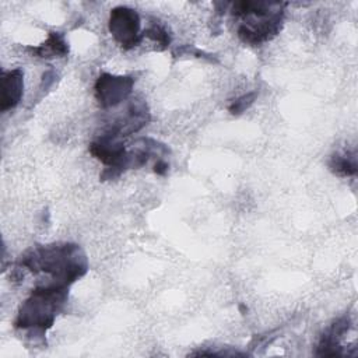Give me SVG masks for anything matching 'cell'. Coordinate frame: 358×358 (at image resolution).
Wrapping results in <instances>:
<instances>
[{"label": "cell", "instance_id": "8fae6325", "mask_svg": "<svg viewBox=\"0 0 358 358\" xmlns=\"http://www.w3.org/2000/svg\"><path fill=\"white\" fill-rule=\"evenodd\" d=\"M143 36H147L157 43L158 50H165L171 45V35L165 27L158 22H152L148 28L143 31Z\"/></svg>", "mask_w": 358, "mask_h": 358}, {"label": "cell", "instance_id": "8992f818", "mask_svg": "<svg viewBox=\"0 0 358 358\" xmlns=\"http://www.w3.org/2000/svg\"><path fill=\"white\" fill-rule=\"evenodd\" d=\"M150 120H151V115L147 103L141 99H134L129 103L126 113L120 119H117L115 123H112L108 131L122 138L133 133H137L144 126H147Z\"/></svg>", "mask_w": 358, "mask_h": 358}, {"label": "cell", "instance_id": "30bf717a", "mask_svg": "<svg viewBox=\"0 0 358 358\" xmlns=\"http://www.w3.org/2000/svg\"><path fill=\"white\" fill-rule=\"evenodd\" d=\"M327 165L337 176H354L357 173L355 152H336L330 157Z\"/></svg>", "mask_w": 358, "mask_h": 358}, {"label": "cell", "instance_id": "4fadbf2b", "mask_svg": "<svg viewBox=\"0 0 358 358\" xmlns=\"http://www.w3.org/2000/svg\"><path fill=\"white\" fill-rule=\"evenodd\" d=\"M168 171H169V164L168 162H165L164 159H157V162L154 164V172L157 173V175H159V176H164V175H166L168 173Z\"/></svg>", "mask_w": 358, "mask_h": 358}, {"label": "cell", "instance_id": "5b68a950", "mask_svg": "<svg viewBox=\"0 0 358 358\" xmlns=\"http://www.w3.org/2000/svg\"><path fill=\"white\" fill-rule=\"evenodd\" d=\"M134 77L102 73L94 85L95 98L102 108H112L124 101L133 91Z\"/></svg>", "mask_w": 358, "mask_h": 358}, {"label": "cell", "instance_id": "7c38bea8", "mask_svg": "<svg viewBox=\"0 0 358 358\" xmlns=\"http://www.w3.org/2000/svg\"><path fill=\"white\" fill-rule=\"evenodd\" d=\"M257 98V92L256 91H252V92H248V94H243L241 95L239 98H236L235 101L231 102V105L228 106V110L231 115H235V116H239L242 115L246 109H249L253 102L256 101Z\"/></svg>", "mask_w": 358, "mask_h": 358}, {"label": "cell", "instance_id": "9c48e42d", "mask_svg": "<svg viewBox=\"0 0 358 358\" xmlns=\"http://www.w3.org/2000/svg\"><path fill=\"white\" fill-rule=\"evenodd\" d=\"M28 50L34 56L42 59L64 57L69 55V43L62 32H50L45 42H42L39 46H29Z\"/></svg>", "mask_w": 358, "mask_h": 358}, {"label": "cell", "instance_id": "52a82bcc", "mask_svg": "<svg viewBox=\"0 0 358 358\" xmlns=\"http://www.w3.org/2000/svg\"><path fill=\"white\" fill-rule=\"evenodd\" d=\"M351 326V320L348 316L338 317L333 322L327 330L322 334L316 354L320 357H343L345 355L343 347L340 345V340L348 331Z\"/></svg>", "mask_w": 358, "mask_h": 358}, {"label": "cell", "instance_id": "277c9868", "mask_svg": "<svg viewBox=\"0 0 358 358\" xmlns=\"http://www.w3.org/2000/svg\"><path fill=\"white\" fill-rule=\"evenodd\" d=\"M108 27L113 39L126 50L136 48L143 39L140 15L130 7H115L109 14Z\"/></svg>", "mask_w": 358, "mask_h": 358}, {"label": "cell", "instance_id": "7a4b0ae2", "mask_svg": "<svg viewBox=\"0 0 358 358\" xmlns=\"http://www.w3.org/2000/svg\"><path fill=\"white\" fill-rule=\"evenodd\" d=\"M69 298V287L56 282L39 285L32 289L28 299H25L14 320L15 329L31 330L29 336L43 337L49 330L57 313L64 308Z\"/></svg>", "mask_w": 358, "mask_h": 358}, {"label": "cell", "instance_id": "ba28073f", "mask_svg": "<svg viewBox=\"0 0 358 358\" xmlns=\"http://www.w3.org/2000/svg\"><path fill=\"white\" fill-rule=\"evenodd\" d=\"M24 94V71L21 69H13L1 73V112H7L15 108Z\"/></svg>", "mask_w": 358, "mask_h": 358}, {"label": "cell", "instance_id": "3957f363", "mask_svg": "<svg viewBox=\"0 0 358 358\" xmlns=\"http://www.w3.org/2000/svg\"><path fill=\"white\" fill-rule=\"evenodd\" d=\"M284 3L236 1L231 7L235 17L243 20L238 27V36L243 43L259 46L273 39L282 27Z\"/></svg>", "mask_w": 358, "mask_h": 358}, {"label": "cell", "instance_id": "6da1fadb", "mask_svg": "<svg viewBox=\"0 0 358 358\" xmlns=\"http://www.w3.org/2000/svg\"><path fill=\"white\" fill-rule=\"evenodd\" d=\"M18 266L35 274L48 273L52 275V282L70 287L85 275L88 260L78 245L57 242L28 249L18 260Z\"/></svg>", "mask_w": 358, "mask_h": 358}]
</instances>
